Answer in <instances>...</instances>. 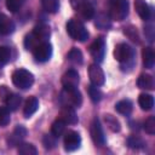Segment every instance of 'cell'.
Listing matches in <instances>:
<instances>
[{"label": "cell", "mask_w": 155, "mask_h": 155, "mask_svg": "<svg viewBox=\"0 0 155 155\" xmlns=\"http://www.w3.org/2000/svg\"><path fill=\"white\" fill-rule=\"evenodd\" d=\"M51 35V29L46 24H39L36 25L30 34H28L24 39V46L27 50L33 51L38 45L47 41V39Z\"/></svg>", "instance_id": "cell-1"}, {"label": "cell", "mask_w": 155, "mask_h": 155, "mask_svg": "<svg viewBox=\"0 0 155 155\" xmlns=\"http://www.w3.org/2000/svg\"><path fill=\"white\" fill-rule=\"evenodd\" d=\"M67 33L69 34V36L74 40H78L80 42H84L88 39V31L85 28L84 23L79 19L75 18H70L67 22Z\"/></svg>", "instance_id": "cell-2"}, {"label": "cell", "mask_w": 155, "mask_h": 155, "mask_svg": "<svg viewBox=\"0 0 155 155\" xmlns=\"http://www.w3.org/2000/svg\"><path fill=\"white\" fill-rule=\"evenodd\" d=\"M62 105H69L71 108H80L82 104V96L78 88H63L59 94Z\"/></svg>", "instance_id": "cell-3"}, {"label": "cell", "mask_w": 155, "mask_h": 155, "mask_svg": "<svg viewBox=\"0 0 155 155\" xmlns=\"http://www.w3.org/2000/svg\"><path fill=\"white\" fill-rule=\"evenodd\" d=\"M108 8H109V16L114 21H122L128 15L127 0H109Z\"/></svg>", "instance_id": "cell-4"}, {"label": "cell", "mask_w": 155, "mask_h": 155, "mask_svg": "<svg viewBox=\"0 0 155 155\" xmlns=\"http://www.w3.org/2000/svg\"><path fill=\"white\" fill-rule=\"evenodd\" d=\"M11 79L12 84L21 90H27L34 84V75L27 69H16L12 73Z\"/></svg>", "instance_id": "cell-5"}, {"label": "cell", "mask_w": 155, "mask_h": 155, "mask_svg": "<svg viewBox=\"0 0 155 155\" xmlns=\"http://www.w3.org/2000/svg\"><path fill=\"white\" fill-rule=\"evenodd\" d=\"M105 53V41L103 36H98L90 46V54L96 63H101Z\"/></svg>", "instance_id": "cell-6"}, {"label": "cell", "mask_w": 155, "mask_h": 155, "mask_svg": "<svg viewBox=\"0 0 155 155\" xmlns=\"http://www.w3.org/2000/svg\"><path fill=\"white\" fill-rule=\"evenodd\" d=\"M33 56L40 63L47 62L51 58V56H52V45L48 41H45V42L38 45L33 50Z\"/></svg>", "instance_id": "cell-7"}, {"label": "cell", "mask_w": 155, "mask_h": 155, "mask_svg": "<svg viewBox=\"0 0 155 155\" xmlns=\"http://www.w3.org/2000/svg\"><path fill=\"white\" fill-rule=\"evenodd\" d=\"M90 134H91V138L93 140V143L98 147L103 145L105 143V137H104V132H103V128L101 126V122L97 117H94L91 122V126H90Z\"/></svg>", "instance_id": "cell-8"}, {"label": "cell", "mask_w": 155, "mask_h": 155, "mask_svg": "<svg viewBox=\"0 0 155 155\" xmlns=\"http://www.w3.org/2000/svg\"><path fill=\"white\" fill-rule=\"evenodd\" d=\"M88 76H90L91 84L94 85V86H97V87L104 85V82H105L104 71L98 65V63H93V64H91L88 67Z\"/></svg>", "instance_id": "cell-9"}, {"label": "cell", "mask_w": 155, "mask_h": 155, "mask_svg": "<svg viewBox=\"0 0 155 155\" xmlns=\"http://www.w3.org/2000/svg\"><path fill=\"white\" fill-rule=\"evenodd\" d=\"M81 137L76 131H67L64 134V149L65 151H74L80 148Z\"/></svg>", "instance_id": "cell-10"}, {"label": "cell", "mask_w": 155, "mask_h": 155, "mask_svg": "<svg viewBox=\"0 0 155 155\" xmlns=\"http://www.w3.org/2000/svg\"><path fill=\"white\" fill-rule=\"evenodd\" d=\"M132 54H133V51L132 48L130 47V45L125 44V42H120L115 46L114 48V57L117 62L120 63H125V62H128L131 58H132Z\"/></svg>", "instance_id": "cell-11"}, {"label": "cell", "mask_w": 155, "mask_h": 155, "mask_svg": "<svg viewBox=\"0 0 155 155\" xmlns=\"http://www.w3.org/2000/svg\"><path fill=\"white\" fill-rule=\"evenodd\" d=\"M79 81H80L79 74H78V71L74 70V69L67 70V71L63 74V76H62V85H63V88H78Z\"/></svg>", "instance_id": "cell-12"}, {"label": "cell", "mask_w": 155, "mask_h": 155, "mask_svg": "<svg viewBox=\"0 0 155 155\" xmlns=\"http://www.w3.org/2000/svg\"><path fill=\"white\" fill-rule=\"evenodd\" d=\"M58 119H61L62 121H64L65 124H69V125L78 124L76 113H75L74 108H71L69 105H62V108L59 110V114H58Z\"/></svg>", "instance_id": "cell-13"}, {"label": "cell", "mask_w": 155, "mask_h": 155, "mask_svg": "<svg viewBox=\"0 0 155 155\" xmlns=\"http://www.w3.org/2000/svg\"><path fill=\"white\" fill-rule=\"evenodd\" d=\"M134 10L143 21H148L150 18L151 11L145 0H134Z\"/></svg>", "instance_id": "cell-14"}, {"label": "cell", "mask_w": 155, "mask_h": 155, "mask_svg": "<svg viewBox=\"0 0 155 155\" xmlns=\"http://www.w3.org/2000/svg\"><path fill=\"white\" fill-rule=\"evenodd\" d=\"M15 30V23L6 15L0 13V35H10Z\"/></svg>", "instance_id": "cell-15"}, {"label": "cell", "mask_w": 155, "mask_h": 155, "mask_svg": "<svg viewBox=\"0 0 155 155\" xmlns=\"http://www.w3.org/2000/svg\"><path fill=\"white\" fill-rule=\"evenodd\" d=\"M25 136H27V130H25V127L18 125V126L13 130L12 134L8 137L7 142H8V144H10L11 147H13V145H18L19 142H21Z\"/></svg>", "instance_id": "cell-16"}, {"label": "cell", "mask_w": 155, "mask_h": 155, "mask_svg": "<svg viewBox=\"0 0 155 155\" xmlns=\"http://www.w3.org/2000/svg\"><path fill=\"white\" fill-rule=\"evenodd\" d=\"M39 108V101L36 97L31 96L29 97L27 101H25V104H24V108H23V114L25 117H30Z\"/></svg>", "instance_id": "cell-17"}, {"label": "cell", "mask_w": 155, "mask_h": 155, "mask_svg": "<svg viewBox=\"0 0 155 155\" xmlns=\"http://www.w3.org/2000/svg\"><path fill=\"white\" fill-rule=\"evenodd\" d=\"M137 86L143 90H154V79L149 74H140L137 79Z\"/></svg>", "instance_id": "cell-18"}, {"label": "cell", "mask_w": 155, "mask_h": 155, "mask_svg": "<svg viewBox=\"0 0 155 155\" xmlns=\"http://www.w3.org/2000/svg\"><path fill=\"white\" fill-rule=\"evenodd\" d=\"M142 58H143V65L147 69H151L155 63V56L151 47H144L142 51Z\"/></svg>", "instance_id": "cell-19"}, {"label": "cell", "mask_w": 155, "mask_h": 155, "mask_svg": "<svg viewBox=\"0 0 155 155\" xmlns=\"http://www.w3.org/2000/svg\"><path fill=\"white\" fill-rule=\"evenodd\" d=\"M138 104L143 110L148 111L154 107V97L149 93H140L138 97Z\"/></svg>", "instance_id": "cell-20"}, {"label": "cell", "mask_w": 155, "mask_h": 155, "mask_svg": "<svg viewBox=\"0 0 155 155\" xmlns=\"http://www.w3.org/2000/svg\"><path fill=\"white\" fill-rule=\"evenodd\" d=\"M132 102L128 101V99H122V101H119L116 104H115V110L121 114V115H130L132 113Z\"/></svg>", "instance_id": "cell-21"}, {"label": "cell", "mask_w": 155, "mask_h": 155, "mask_svg": "<svg viewBox=\"0 0 155 155\" xmlns=\"http://www.w3.org/2000/svg\"><path fill=\"white\" fill-rule=\"evenodd\" d=\"M78 12H79V15L84 18V19H86V21H90L93 16H94V10H93V6L91 5V2H88V1H86L85 4H82L78 10H76Z\"/></svg>", "instance_id": "cell-22"}, {"label": "cell", "mask_w": 155, "mask_h": 155, "mask_svg": "<svg viewBox=\"0 0 155 155\" xmlns=\"http://www.w3.org/2000/svg\"><path fill=\"white\" fill-rule=\"evenodd\" d=\"M6 108L10 110V111H15L19 108L21 103H22V97L18 96V94H15V93H11L8 96V98L6 99Z\"/></svg>", "instance_id": "cell-23"}, {"label": "cell", "mask_w": 155, "mask_h": 155, "mask_svg": "<svg viewBox=\"0 0 155 155\" xmlns=\"http://www.w3.org/2000/svg\"><path fill=\"white\" fill-rule=\"evenodd\" d=\"M67 58H68V61H70L71 63L78 64V65L82 64V62H84V56H82V52H81V51H80L78 47H73V48H71V50L68 52Z\"/></svg>", "instance_id": "cell-24"}, {"label": "cell", "mask_w": 155, "mask_h": 155, "mask_svg": "<svg viewBox=\"0 0 155 155\" xmlns=\"http://www.w3.org/2000/svg\"><path fill=\"white\" fill-rule=\"evenodd\" d=\"M104 121H105V124H107V126L109 127L110 131H113V132H119V131L121 130L120 121H119L115 116H113V115H110V114H105V115H104Z\"/></svg>", "instance_id": "cell-25"}, {"label": "cell", "mask_w": 155, "mask_h": 155, "mask_svg": "<svg viewBox=\"0 0 155 155\" xmlns=\"http://www.w3.org/2000/svg\"><path fill=\"white\" fill-rule=\"evenodd\" d=\"M42 8L48 13H56L59 8V0H41Z\"/></svg>", "instance_id": "cell-26"}, {"label": "cell", "mask_w": 155, "mask_h": 155, "mask_svg": "<svg viewBox=\"0 0 155 155\" xmlns=\"http://www.w3.org/2000/svg\"><path fill=\"white\" fill-rule=\"evenodd\" d=\"M65 125H67V124H65L64 121H62L61 119H57V120L52 124V126H51V133L58 138L59 136H62V134L64 133V131H65Z\"/></svg>", "instance_id": "cell-27"}, {"label": "cell", "mask_w": 155, "mask_h": 155, "mask_svg": "<svg viewBox=\"0 0 155 155\" xmlns=\"http://www.w3.org/2000/svg\"><path fill=\"white\" fill-rule=\"evenodd\" d=\"M18 153L21 155H36V148L30 143H19L18 144Z\"/></svg>", "instance_id": "cell-28"}, {"label": "cell", "mask_w": 155, "mask_h": 155, "mask_svg": "<svg viewBox=\"0 0 155 155\" xmlns=\"http://www.w3.org/2000/svg\"><path fill=\"white\" fill-rule=\"evenodd\" d=\"M87 93H88V96H90V99H91L93 103L101 102V99H102V97H103L101 90H99L97 86H94V85H91V86L87 87Z\"/></svg>", "instance_id": "cell-29"}, {"label": "cell", "mask_w": 155, "mask_h": 155, "mask_svg": "<svg viewBox=\"0 0 155 155\" xmlns=\"http://www.w3.org/2000/svg\"><path fill=\"white\" fill-rule=\"evenodd\" d=\"M127 145L131 148V149H142L144 145H145V143H144V140L140 138V137H138V136H130L128 138H127Z\"/></svg>", "instance_id": "cell-30"}, {"label": "cell", "mask_w": 155, "mask_h": 155, "mask_svg": "<svg viewBox=\"0 0 155 155\" xmlns=\"http://www.w3.org/2000/svg\"><path fill=\"white\" fill-rule=\"evenodd\" d=\"M11 58V50L7 46H0V67L8 63Z\"/></svg>", "instance_id": "cell-31"}, {"label": "cell", "mask_w": 155, "mask_h": 155, "mask_svg": "<svg viewBox=\"0 0 155 155\" xmlns=\"http://www.w3.org/2000/svg\"><path fill=\"white\" fill-rule=\"evenodd\" d=\"M96 25H97L98 28H101V29H108V28H110L111 24H110L109 18H108L105 15L101 13V15H98L97 18H96Z\"/></svg>", "instance_id": "cell-32"}, {"label": "cell", "mask_w": 155, "mask_h": 155, "mask_svg": "<svg viewBox=\"0 0 155 155\" xmlns=\"http://www.w3.org/2000/svg\"><path fill=\"white\" fill-rule=\"evenodd\" d=\"M42 143H44V145H45L46 149H53L56 147V144H57V137L53 136L52 133L45 134V137L42 139Z\"/></svg>", "instance_id": "cell-33"}, {"label": "cell", "mask_w": 155, "mask_h": 155, "mask_svg": "<svg viewBox=\"0 0 155 155\" xmlns=\"http://www.w3.org/2000/svg\"><path fill=\"white\" fill-rule=\"evenodd\" d=\"M125 34L134 42H139V36H138V31H137V28H134L133 25H128L127 28H125Z\"/></svg>", "instance_id": "cell-34"}, {"label": "cell", "mask_w": 155, "mask_h": 155, "mask_svg": "<svg viewBox=\"0 0 155 155\" xmlns=\"http://www.w3.org/2000/svg\"><path fill=\"white\" fill-rule=\"evenodd\" d=\"M10 122V110L6 107H0V126H6Z\"/></svg>", "instance_id": "cell-35"}, {"label": "cell", "mask_w": 155, "mask_h": 155, "mask_svg": "<svg viewBox=\"0 0 155 155\" xmlns=\"http://www.w3.org/2000/svg\"><path fill=\"white\" fill-rule=\"evenodd\" d=\"M144 130L148 134H154L155 133V117L149 116L145 122H144Z\"/></svg>", "instance_id": "cell-36"}, {"label": "cell", "mask_w": 155, "mask_h": 155, "mask_svg": "<svg viewBox=\"0 0 155 155\" xmlns=\"http://www.w3.org/2000/svg\"><path fill=\"white\" fill-rule=\"evenodd\" d=\"M24 0H6V6L11 12H17L22 5H23Z\"/></svg>", "instance_id": "cell-37"}, {"label": "cell", "mask_w": 155, "mask_h": 155, "mask_svg": "<svg viewBox=\"0 0 155 155\" xmlns=\"http://www.w3.org/2000/svg\"><path fill=\"white\" fill-rule=\"evenodd\" d=\"M10 94H11V92L7 88V86H0V101L6 102V99L8 98Z\"/></svg>", "instance_id": "cell-38"}, {"label": "cell", "mask_w": 155, "mask_h": 155, "mask_svg": "<svg viewBox=\"0 0 155 155\" xmlns=\"http://www.w3.org/2000/svg\"><path fill=\"white\" fill-rule=\"evenodd\" d=\"M87 0H70V4H71V6L75 8V10H78L82 4H85Z\"/></svg>", "instance_id": "cell-39"}]
</instances>
